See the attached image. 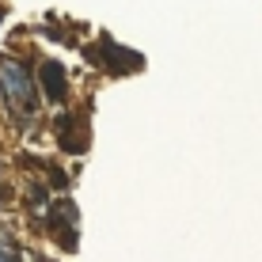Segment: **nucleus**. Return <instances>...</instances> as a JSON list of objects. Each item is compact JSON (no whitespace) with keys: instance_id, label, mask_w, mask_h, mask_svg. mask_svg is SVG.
<instances>
[{"instance_id":"2","label":"nucleus","mask_w":262,"mask_h":262,"mask_svg":"<svg viewBox=\"0 0 262 262\" xmlns=\"http://www.w3.org/2000/svg\"><path fill=\"white\" fill-rule=\"evenodd\" d=\"M42 80H46V88H50V95H61V69L53 65H42Z\"/></svg>"},{"instance_id":"1","label":"nucleus","mask_w":262,"mask_h":262,"mask_svg":"<svg viewBox=\"0 0 262 262\" xmlns=\"http://www.w3.org/2000/svg\"><path fill=\"white\" fill-rule=\"evenodd\" d=\"M0 88H4V95L12 99V103L19 106H31L34 103V84L31 76H27V69L19 65V61H0Z\"/></svg>"}]
</instances>
